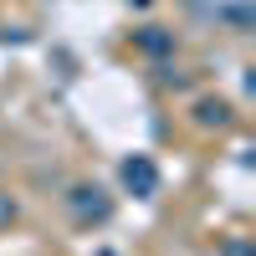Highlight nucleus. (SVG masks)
Listing matches in <instances>:
<instances>
[{"label": "nucleus", "mask_w": 256, "mask_h": 256, "mask_svg": "<svg viewBox=\"0 0 256 256\" xmlns=\"http://www.w3.org/2000/svg\"><path fill=\"white\" fill-rule=\"evenodd\" d=\"M123 184L134 190V195H154L159 174H154V164H148V159H128V164H123Z\"/></svg>", "instance_id": "nucleus-1"}, {"label": "nucleus", "mask_w": 256, "mask_h": 256, "mask_svg": "<svg viewBox=\"0 0 256 256\" xmlns=\"http://www.w3.org/2000/svg\"><path fill=\"white\" fill-rule=\"evenodd\" d=\"M10 216H16V205H10V195H0V226H6Z\"/></svg>", "instance_id": "nucleus-2"}]
</instances>
